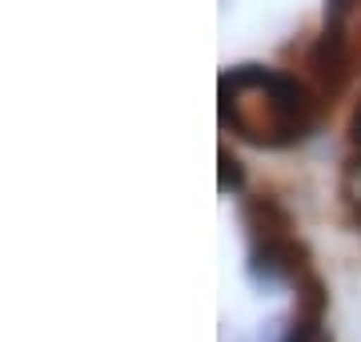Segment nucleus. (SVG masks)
<instances>
[{"label": "nucleus", "mask_w": 361, "mask_h": 342, "mask_svg": "<svg viewBox=\"0 0 361 342\" xmlns=\"http://www.w3.org/2000/svg\"><path fill=\"white\" fill-rule=\"evenodd\" d=\"M313 93L305 81L273 69L241 65L221 77V117L253 145H293L313 129Z\"/></svg>", "instance_id": "nucleus-1"}, {"label": "nucleus", "mask_w": 361, "mask_h": 342, "mask_svg": "<svg viewBox=\"0 0 361 342\" xmlns=\"http://www.w3.org/2000/svg\"><path fill=\"white\" fill-rule=\"evenodd\" d=\"M297 318L293 326H289V334H285V342H329L325 338V286L317 274H305L301 282H297Z\"/></svg>", "instance_id": "nucleus-2"}, {"label": "nucleus", "mask_w": 361, "mask_h": 342, "mask_svg": "<svg viewBox=\"0 0 361 342\" xmlns=\"http://www.w3.org/2000/svg\"><path fill=\"white\" fill-rule=\"evenodd\" d=\"M310 65H313V73L329 85V93L341 89V81H345V45H341V37H337V28H329V33L317 40Z\"/></svg>", "instance_id": "nucleus-3"}, {"label": "nucleus", "mask_w": 361, "mask_h": 342, "mask_svg": "<svg viewBox=\"0 0 361 342\" xmlns=\"http://www.w3.org/2000/svg\"><path fill=\"white\" fill-rule=\"evenodd\" d=\"M345 194H349V201H353V210H357V218H361V153L349 158V165H345Z\"/></svg>", "instance_id": "nucleus-4"}, {"label": "nucleus", "mask_w": 361, "mask_h": 342, "mask_svg": "<svg viewBox=\"0 0 361 342\" xmlns=\"http://www.w3.org/2000/svg\"><path fill=\"white\" fill-rule=\"evenodd\" d=\"M241 165H237V158H229L225 149H221V189H241Z\"/></svg>", "instance_id": "nucleus-5"}, {"label": "nucleus", "mask_w": 361, "mask_h": 342, "mask_svg": "<svg viewBox=\"0 0 361 342\" xmlns=\"http://www.w3.org/2000/svg\"><path fill=\"white\" fill-rule=\"evenodd\" d=\"M349 133H353V141L361 145V105L353 109V121H349Z\"/></svg>", "instance_id": "nucleus-6"}, {"label": "nucleus", "mask_w": 361, "mask_h": 342, "mask_svg": "<svg viewBox=\"0 0 361 342\" xmlns=\"http://www.w3.org/2000/svg\"><path fill=\"white\" fill-rule=\"evenodd\" d=\"M345 8H349V0H329V16H334V20L345 13Z\"/></svg>", "instance_id": "nucleus-7"}]
</instances>
